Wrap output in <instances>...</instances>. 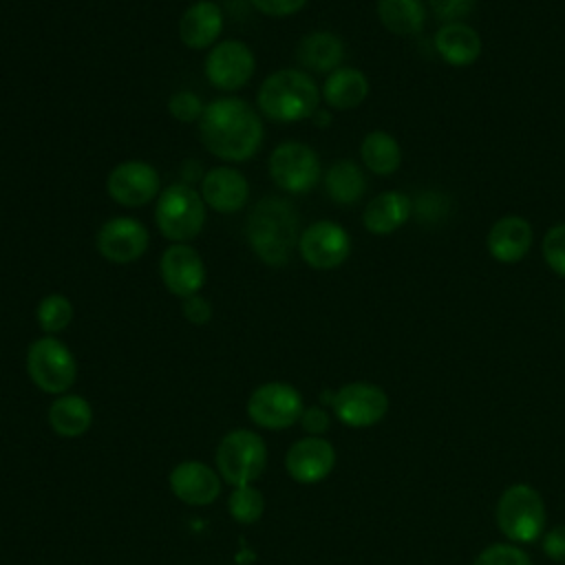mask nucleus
Instances as JSON below:
<instances>
[{"mask_svg":"<svg viewBox=\"0 0 565 565\" xmlns=\"http://www.w3.org/2000/svg\"><path fill=\"white\" fill-rule=\"evenodd\" d=\"M311 119H313V121H316V126H320V128H322V126H329V124H331V115H329L327 110H316Z\"/></svg>","mask_w":565,"mask_h":565,"instance_id":"nucleus-40","label":"nucleus"},{"mask_svg":"<svg viewBox=\"0 0 565 565\" xmlns=\"http://www.w3.org/2000/svg\"><path fill=\"white\" fill-rule=\"evenodd\" d=\"M201 196L207 207L221 214L238 212L249 199V183L243 172L230 166L210 168L201 179Z\"/></svg>","mask_w":565,"mask_h":565,"instance_id":"nucleus-17","label":"nucleus"},{"mask_svg":"<svg viewBox=\"0 0 565 565\" xmlns=\"http://www.w3.org/2000/svg\"><path fill=\"white\" fill-rule=\"evenodd\" d=\"M300 422H302V428H305L309 435H313V437L322 435V433L329 428V415H327V411L320 408V406L305 408L302 415H300Z\"/></svg>","mask_w":565,"mask_h":565,"instance_id":"nucleus-39","label":"nucleus"},{"mask_svg":"<svg viewBox=\"0 0 565 565\" xmlns=\"http://www.w3.org/2000/svg\"><path fill=\"white\" fill-rule=\"evenodd\" d=\"M159 172L150 163L137 159L117 163L106 179L108 196L124 207H143L159 194Z\"/></svg>","mask_w":565,"mask_h":565,"instance_id":"nucleus-14","label":"nucleus"},{"mask_svg":"<svg viewBox=\"0 0 565 565\" xmlns=\"http://www.w3.org/2000/svg\"><path fill=\"white\" fill-rule=\"evenodd\" d=\"M360 157L364 168H369L373 174L388 177L402 163V148L386 130H371L360 143Z\"/></svg>","mask_w":565,"mask_h":565,"instance_id":"nucleus-27","label":"nucleus"},{"mask_svg":"<svg viewBox=\"0 0 565 565\" xmlns=\"http://www.w3.org/2000/svg\"><path fill=\"white\" fill-rule=\"evenodd\" d=\"M541 254L547 267L561 278H565V223H556L545 232Z\"/></svg>","mask_w":565,"mask_h":565,"instance_id":"nucleus-31","label":"nucleus"},{"mask_svg":"<svg viewBox=\"0 0 565 565\" xmlns=\"http://www.w3.org/2000/svg\"><path fill=\"white\" fill-rule=\"evenodd\" d=\"M170 488L188 505H207L221 494V477L201 461H183L170 472Z\"/></svg>","mask_w":565,"mask_h":565,"instance_id":"nucleus-19","label":"nucleus"},{"mask_svg":"<svg viewBox=\"0 0 565 565\" xmlns=\"http://www.w3.org/2000/svg\"><path fill=\"white\" fill-rule=\"evenodd\" d=\"M205 201L190 183H172L159 192L154 223L172 243L196 238L205 225Z\"/></svg>","mask_w":565,"mask_h":565,"instance_id":"nucleus-4","label":"nucleus"},{"mask_svg":"<svg viewBox=\"0 0 565 565\" xmlns=\"http://www.w3.org/2000/svg\"><path fill=\"white\" fill-rule=\"evenodd\" d=\"M369 79L353 66H340L327 75L322 84V99L335 110H351L369 95Z\"/></svg>","mask_w":565,"mask_h":565,"instance_id":"nucleus-24","label":"nucleus"},{"mask_svg":"<svg viewBox=\"0 0 565 565\" xmlns=\"http://www.w3.org/2000/svg\"><path fill=\"white\" fill-rule=\"evenodd\" d=\"M335 466V450L322 437L298 439L285 457V468L298 483H318Z\"/></svg>","mask_w":565,"mask_h":565,"instance_id":"nucleus-16","label":"nucleus"},{"mask_svg":"<svg viewBox=\"0 0 565 565\" xmlns=\"http://www.w3.org/2000/svg\"><path fill=\"white\" fill-rule=\"evenodd\" d=\"M205 106L201 102V97L192 90H177L170 99H168V113L183 124H192L199 121L203 115Z\"/></svg>","mask_w":565,"mask_h":565,"instance_id":"nucleus-33","label":"nucleus"},{"mask_svg":"<svg viewBox=\"0 0 565 565\" xmlns=\"http://www.w3.org/2000/svg\"><path fill=\"white\" fill-rule=\"evenodd\" d=\"M413 214V201L404 192L388 190L373 196L362 214V223L366 232L384 236L399 230Z\"/></svg>","mask_w":565,"mask_h":565,"instance_id":"nucleus-21","label":"nucleus"},{"mask_svg":"<svg viewBox=\"0 0 565 565\" xmlns=\"http://www.w3.org/2000/svg\"><path fill=\"white\" fill-rule=\"evenodd\" d=\"M256 71L252 49L241 40L216 42L205 57V77L218 90L243 88Z\"/></svg>","mask_w":565,"mask_h":565,"instance_id":"nucleus-10","label":"nucleus"},{"mask_svg":"<svg viewBox=\"0 0 565 565\" xmlns=\"http://www.w3.org/2000/svg\"><path fill=\"white\" fill-rule=\"evenodd\" d=\"M472 565H532L525 550L514 543H494L479 552Z\"/></svg>","mask_w":565,"mask_h":565,"instance_id":"nucleus-32","label":"nucleus"},{"mask_svg":"<svg viewBox=\"0 0 565 565\" xmlns=\"http://www.w3.org/2000/svg\"><path fill=\"white\" fill-rule=\"evenodd\" d=\"M263 121L256 110L238 97H221L205 106L199 119L203 146L223 161H247L263 143Z\"/></svg>","mask_w":565,"mask_h":565,"instance_id":"nucleus-1","label":"nucleus"},{"mask_svg":"<svg viewBox=\"0 0 565 565\" xmlns=\"http://www.w3.org/2000/svg\"><path fill=\"white\" fill-rule=\"evenodd\" d=\"M563 311H565V302H563Z\"/></svg>","mask_w":565,"mask_h":565,"instance_id":"nucleus-41","label":"nucleus"},{"mask_svg":"<svg viewBox=\"0 0 565 565\" xmlns=\"http://www.w3.org/2000/svg\"><path fill=\"white\" fill-rule=\"evenodd\" d=\"M26 371L44 393H64L77 377V362L71 349L53 335L38 338L26 351Z\"/></svg>","mask_w":565,"mask_h":565,"instance_id":"nucleus-7","label":"nucleus"},{"mask_svg":"<svg viewBox=\"0 0 565 565\" xmlns=\"http://www.w3.org/2000/svg\"><path fill=\"white\" fill-rule=\"evenodd\" d=\"M271 181L291 194H305L320 181V159L302 141H282L269 154Z\"/></svg>","mask_w":565,"mask_h":565,"instance_id":"nucleus-8","label":"nucleus"},{"mask_svg":"<svg viewBox=\"0 0 565 565\" xmlns=\"http://www.w3.org/2000/svg\"><path fill=\"white\" fill-rule=\"evenodd\" d=\"M300 216L296 207L280 196L260 199L245 223V238L252 252L271 267L289 263L300 238Z\"/></svg>","mask_w":565,"mask_h":565,"instance_id":"nucleus-2","label":"nucleus"},{"mask_svg":"<svg viewBox=\"0 0 565 565\" xmlns=\"http://www.w3.org/2000/svg\"><path fill=\"white\" fill-rule=\"evenodd\" d=\"M448 212V203H444V196L437 192H424L413 203V214L419 218V223H435L444 218Z\"/></svg>","mask_w":565,"mask_h":565,"instance_id":"nucleus-35","label":"nucleus"},{"mask_svg":"<svg viewBox=\"0 0 565 565\" xmlns=\"http://www.w3.org/2000/svg\"><path fill=\"white\" fill-rule=\"evenodd\" d=\"M159 274L166 289L179 298L194 296L205 285V263L188 243H172L159 260Z\"/></svg>","mask_w":565,"mask_h":565,"instance_id":"nucleus-15","label":"nucleus"},{"mask_svg":"<svg viewBox=\"0 0 565 565\" xmlns=\"http://www.w3.org/2000/svg\"><path fill=\"white\" fill-rule=\"evenodd\" d=\"M324 190L338 205H353L366 192V177L351 159H340L329 166L324 174Z\"/></svg>","mask_w":565,"mask_h":565,"instance_id":"nucleus-25","label":"nucleus"},{"mask_svg":"<svg viewBox=\"0 0 565 565\" xmlns=\"http://www.w3.org/2000/svg\"><path fill=\"white\" fill-rule=\"evenodd\" d=\"M216 466L221 477L234 488L252 486L267 466L265 441L252 430H232L216 448Z\"/></svg>","mask_w":565,"mask_h":565,"instance_id":"nucleus-6","label":"nucleus"},{"mask_svg":"<svg viewBox=\"0 0 565 565\" xmlns=\"http://www.w3.org/2000/svg\"><path fill=\"white\" fill-rule=\"evenodd\" d=\"M181 311H183L185 320L192 322V324H207L210 318H212V305H210V300L203 298V296H199V294L183 298Z\"/></svg>","mask_w":565,"mask_h":565,"instance_id":"nucleus-37","label":"nucleus"},{"mask_svg":"<svg viewBox=\"0 0 565 565\" xmlns=\"http://www.w3.org/2000/svg\"><path fill=\"white\" fill-rule=\"evenodd\" d=\"M494 519L501 534L512 543L536 541L545 530V501L536 488L514 483L501 492Z\"/></svg>","mask_w":565,"mask_h":565,"instance_id":"nucleus-5","label":"nucleus"},{"mask_svg":"<svg viewBox=\"0 0 565 565\" xmlns=\"http://www.w3.org/2000/svg\"><path fill=\"white\" fill-rule=\"evenodd\" d=\"M335 417L351 428H366L388 413V395L371 382L344 384L331 397Z\"/></svg>","mask_w":565,"mask_h":565,"instance_id":"nucleus-11","label":"nucleus"},{"mask_svg":"<svg viewBox=\"0 0 565 565\" xmlns=\"http://www.w3.org/2000/svg\"><path fill=\"white\" fill-rule=\"evenodd\" d=\"M543 552L554 563L565 565V525L552 527L543 539Z\"/></svg>","mask_w":565,"mask_h":565,"instance_id":"nucleus-38","label":"nucleus"},{"mask_svg":"<svg viewBox=\"0 0 565 565\" xmlns=\"http://www.w3.org/2000/svg\"><path fill=\"white\" fill-rule=\"evenodd\" d=\"M252 7L256 11H260L263 15L269 18H285V15H294L300 9H305V4L309 0H249Z\"/></svg>","mask_w":565,"mask_h":565,"instance_id":"nucleus-36","label":"nucleus"},{"mask_svg":"<svg viewBox=\"0 0 565 565\" xmlns=\"http://www.w3.org/2000/svg\"><path fill=\"white\" fill-rule=\"evenodd\" d=\"M258 108L280 124H296L313 117L322 93L300 68H280L267 75L258 88Z\"/></svg>","mask_w":565,"mask_h":565,"instance_id":"nucleus-3","label":"nucleus"},{"mask_svg":"<svg viewBox=\"0 0 565 565\" xmlns=\"http://www.w3.org/2000/svg\"><path fill=\"white\" fill-rule=\"evenodd\" d=\"M298 252L313 269H335L351 254L349 232L333 221H316L300 232Z\"/></svg>","mask_w":565,"mask_h":565,"instance_id":"nucleus-13","label":"nucleus"},{"mask_svg":"<svg viewBox=\"0 0 565 565\" xmlns=\"http://www.w3.org/2000/svg\"><path fill=\"white\" fill-rule=\"evenodd\" d=\"M300 393L285 382H267L258 386L247 402V415L263 428L280 430L296 424L302 415Z\"/></svg>","mask_w":565,"mask_h":565,"instance_id":"nucleus-9","label":"nucleus"},{"mask_svg":"<svg viewBox=\"0 0 565 565\" xmlns=\"http://www.w3.org/2000/svg\"><path fill=\"white\" fill-rule=\"evenodd\" d=\"M227 510L234 521L247 525V523H254L260 519V514L265 510V501L256 488L238 486V488H234V492L227 499Z\"/></svg>","mask_w":565,"mask_h":565,"instance_id":"nucleus-30","label":"nucleus"},{"mask_svg":"<svg viewBox=\"0 0 565 565\" xmlns=\"http://www.w3.org/2000/svg\"><path fill=\"white\" fill-rule=\"evenodd\" d=\"M534 230L527 218L519 214H505L492 223L486 236V247L488 254L503 263V265H514L525 258V254L532 247Z\"/></svg>","mask_w":565,"mask_h":565,"instance_id":"nucleus-18","label":"nucleus"},{"mask_svg":"<svg viewBox=\"0 0 565 565\" xmlns=\"http://www.w3.org/2000/svg\"><path fill=\"white\" fill-rule=\"evenodd\" d=\"M95 245L108 263L128 265L146 254L150 234L148 227L132 216H113L97 230Z\"/></svg>","mask_w":565,"mask_h":565,"instance_id":"nucleus-12","label":"nucleus"},{"mask_svg":"<svg viewBox=\"0 0 565 565\" xmlns=\"http://www.w3.org/2000/svg\"><path fill=\"white\" fill-rule=\"evenodd\" d=\"M223 31L221 7L212 0H196L179 20V38L192 51H203L216 44Z\"/></svg>","mask_w":565,"mask_h":565,"instance_id":"nucleus-20","label":"nucleus"},{"mask_svg":"<svg viewBox=\"0 0 565 565\" xmlns=\"http://www.w3.org/2000/svg\"><path fill=\"white\" fill-rule=\"evenodd\" d=\"M377 18L395 35H417L426 22L422 0H377Z\"/></svg>","mask_w":565,"mask_h":565,"instance_id":"nucleus-28","label":"nucleus"},{"mask_svg":"<svg viewBox=\"0 0 565 565\" xmlns=\"http://www.w3.org/2000/svg\"><path fill=\"white\" fill-rule=\"evenodd\" d=\"M35 318L44 333H49V335L60 333L73 320V302L62 294H49L38 302Z\"/></svg>","mask_w":565,"mask_h":565,"instance_id":"nucleus-29","label":"nucleus"},{"mask_svg":"<svg viewBox=\"0 0 565 565\" xmlns=\"http://www.w3.org/2000/svg\"><path fill=\"white\" fill-rule=\"evenodd\" d=\"M49 424L60 437H79L93 424V408L79 395H62L49 408Z\"/></svg>","mask_w":565,"mask_h":565,"instance_id":"nucleus-26","label":"nucleus"},{"mask_svg":"<svg viewBox=\"0 0 565 565\" xmlns=\"http://www.w3.org/2000/svg\"><path fill=\"white\" fill-rule=\"evenodd\" d=\"M298 62L313 73H333L344 60V42L331 31H313L298 42Z\"/></svg>","mask_w":565,"mask_h":565,"instance_id":"nucleus-23","label":"nucleus"},{"mask_svg":"<svg viewBox=\"0 0 565 565\" xmlns=\"http://www.w3.org/2000/svg\"><path fill=\"white\" fill-rule=\"evenodd\" d=\"M433 44L441 60L450 66H470L481 55V35L466 22L441 24Z\"/></svg>","mask_w":565,"mask_h":565,"instance_id":"nucleus-22","label":"nucleus"},{"mask_svg":"<svg viewBox=\"0 0 565 565\" xmlns=\"http://www.w3.org/2000/svg\"><path fill=\"white\" fill-rule=\"evenodd\" d=\"M475 4L477 0H428L433 15L444 24L463 22L472 13Z\"/></svg>","mask_w":565,"mask_h":565,"instance_id":"nucleus-34","label":"nucleus"}]
</instances>
